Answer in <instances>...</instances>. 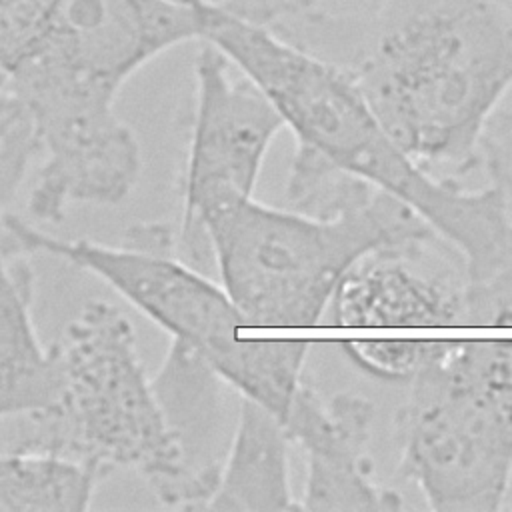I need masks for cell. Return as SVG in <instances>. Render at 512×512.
<instances>
[{
	"label": "cell",
	"instance_id": "cell-10",
	"mask_svg": "<svg viewBox=\"0 0 512 512\" xmlns=\"http://www.w3.org/2000/svg\"><path fill=\"white\" fill-rule=\"evenodd\" d=\"M290 444L304 458L300 510H400L402 498L372 476L368 454L374 406L354 392L320 394L302 380L286 418Z\"/></svg>",
	"mask_w": 512,
	"mask_h": 512
},
{
	"label": "cell",
	"instance_id": "cell-6",
	"mask_svg": "<svg viewBox=\"0 0 512 512\" xmlns=\"http://www.w3.org/2000/svg\"><path fill=\"white\" fill-rule=\"evenodd\" d=\"M0 232L28 254H48L108 284L142 316L196 354L224 384L264 406L280 422L304 380L308 340H248L250 328L222 284L186 262L176 232L140 222L116 244L60 238L16 214L0 216Z\"/></svg>",
	"mask_w": 512,
	"mask_h": 512
},
{
	"label": "cell",
	"instance_id": "cell-16",
	"mask_svg": "<svg viewBox=\"0 0 512 512\" xmlns=\"http://www.w3.org/2000/svg\"><path fill=\"white\" fill-rule=\"evenodd\" d=\"M500 510H510V512H512V474H510L508 488H506V494H504V500H502V508H500Z\"/></svg>",
	"mask_w": 512,
	"mask_h": 512
},
{
	"label": "cell",
	"instance_id": "cell-3",
	"mask_svg": "<svg viewBox=\"0 0 512 512\" xmlns=\"http://www.w3.org/2000/svg\"><path fill=\"white\" fill-rule=\"evenodd\" d=\"M196 10L200 42L218 48L262 90L298 148L410 206L462 256L472 284L512 268V208L496 184L466 190L454 178H434L390 138L338 66L220 0H196Z\"/></svg>",
	"mask_w": 512,
	"mask_h": 512
},
{
	"label": "cell",
	"instance_id": "cell-5",
	"mask_svg": "<svg viewBox=\"0 0 512 512\" xmlns=\"http://www.w3.org/2000/svg\"><path fill=\"white\" fill-rule=\"evenodd\" d=\"M58 386L34 410L0 420V446L38 450L102 470L136 472L172 508H204L216 476L200 470L172 428L128 316L86 302L52 344Z\"/></svg>",
	"mask_w": 512,
	"mask_h": 512
},
{
	"label": "cell",
	"instance_id": "cell-17",
	"mask_svg": "<svg viewBox=\"0 0 512 512\" xmlns=\"http://www.w3.org/2000/svg\"><path fill=\"white\" fill-rule=\"evenodd\" d=\"M500 2H502V4H506V6L512 10V0H500Z\"/></svg>",
	"mask_w": 512,
	"mask_h": 512
},
{
	"label": "cell",
	"instance_id": "cell-15",
	"mask_svg": "<svg viewBox=\"0 0 512 512\" xmlns=\"http://www.w3.org/2000/svg\"><path fill=\"white\" fill-rule=\"evenodd\" d=\"M52 0H0V90Z\"/></svg>",
	"mask_w": 512,
	"mask_h": 512
},
{
	"label": "cell",
	"instance_id": "cell-9",
	"mask_svg": "<svg viewBox=\"0 0 512 512\" xmlns=\"http://www.w3.org/2000/svg\"><path fill=\"white\" fill-rule=\"evenodd\" d=\"M442 238L374 250L338 282L326 316L344 328L470 326V278ZM462 258V256H460Z\"/></svg>",
	"mask_w": 512,
	"mask_h": 512
},
{
	"label": "cell",
	"instance_id": "cell-14",
	"mask_svg": "<svg viewBox=\"0 0 512 512\" xmlns=\"http://www.w3.org/2000/svg\"><path fill=\"white\" fill-rule=\"evenodd\" d=\"M454 340H342L340 354L362 374L408 386L418 374L440 360Z\"/></svg>",
	"mask_w": 512,
	"mask_h": 512
},
{
	"label": "cell",
	"instance_id": "cell-13",
	"mask_svg": "<svg viewBox=\"0 0 512 512\" xmlns=\"http://www.w3.org/2000/svg\"><path fill=\"white\" fill-rule=\"evenodd\" d=\"M104 478L78 460L0 446V512H84Z\"/></svg>",
	"mask_w": 512,
	"mask_h": 512
},
{
	"label": "cell",
	"instance_id": "cell-4",
	"mask_svg": "<svg viewBox=\"0 0 512 512\" xmlns=\"http://www.w3.org/2000/svg\"><path fill=\"white\" fill-rule=\"evenodd\" d=\"M430 238L440 236L378 188L330 214L210 192L182 204L176 248L192 266L218 270L250 326L304 328L320 324L338 282L360 258Z\"/></svg>",
	"mask_w": 512,
	"mask_h": 512
},
{
	"label": "cell",
	"instance_id": "cell-12",
	"mask_svg": "<svg viewBox=\"0 0 512 512\" xmlns=\"http://www.w3.org/2000/svg\"><path fill=\"white\" fill-rule=\"evenodd\" d=\"M290 440L264 406L240 396L234 430L224 450L206 510H300L290 482Z\"/></svg>",
	"mask_w": 512,
	"mask_h": 512
},
{
	"label": "cell",
	"instance_id": "cell-8",
	"mask_svg": "<svg viewBox=\"0 0 512 512\" xmlns=\"http://www.w3.org/2000/svg\"><path fill=\"white\" fill-rule=\"evenodd\" d=\"M286 130L262 90L218 48L200 42L182 172V204L210 192L252 196L274 138Z\"/></svg>",
	"mask_w": 512,
	"mask_h": 512
},
{
	"label": "cell",
	"instance_id": "cell-1",
	"mask_svg": "<svg viewBox=\"0 0 512 512\" xmlns=\"http://www.w3.org/2000/svg\"><path fill=\"white\" fill-rule=\"evenodd\" d=\"M332 62L426 172L480 168L512 90V10L500 0H222Z\"/></svg>",
	"mask_w": 512,
	"mask_h": 512
},
{
	"label": "cell",
	"instance_id": "cell-7",
	"mask_svg": "<svg viewBox=\"0 0 512 512\" xmlns=\"http://www.w3.org/2000/svg\"><path fill=\"white\" fill-rule=\"evenodd\" d=\"M398 472L438 512H494L512 474V338L454 340L408 384Z\"/></svg>",
	"mask_w": 512,
	"mask_h": 512
},
{
	"label": "cell",
	"instance_id": "cell-2",
	"mask_svg": "<svg viewBox=\"0 0 512 512\" xmlns=\"http://www.w3.org/2000/svg\"><path fill=\"white\" fill-rule=\"evenodd\" d=\"M198 40L196 0H52L6 76L38 144L34 222H60L78 204L114 206L132 192L142 152L118 96L142 66Z\"/></svg>",
	"mask_w": 512,
	"mask_h": 512
},
{
	"label": "cell",
	"instance_id": "cell-11",
	"mask_svg": "<svg viewBox=\"0 0 512 512\" xmlns=\"http://www.w3.org/2000/svg\"><path fill=\"white\" fill-rule=\"evenodd\" d=\"M0 232V420L48 404L58 386L52 346L34 324V268Z\"/></svg>",
	"mask_w": 512,
	"mask_h": 512
}]
</instances>
